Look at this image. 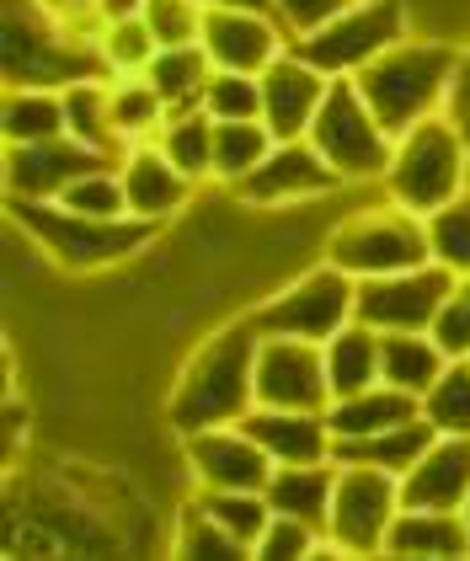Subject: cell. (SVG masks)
<instances>
[{
  "instance_id": "6da1fadb",
  "label": "cell",
  "mask_w": 470,
  "mask_h": 561,
  "mask_svg": "<svg viewBox=\"0 0 470 561\" xmlns=\"http://www.w3.org/2000/svg\"><path fill=\"white\" fill-rule=\"evenodd\" d=\"M256 332L252 321L247 327H225L214 332L209 343L193 353V364L182 369V380L171 390V428L182 438L204 428H225V423H241L256 407Z\"/></svg>"
},
{
  "instance_id": "7a4b0ae2",
  "label": "cell",
  "mask_w": 470,
  "mask_h": 561,
  "mask_svg": "<svg viewBox=\"0 0 470 561\" xmlns=\"http://www.w3.org/2000/svg\"><path fill=\"white\" fill-rule=\"evenodd\" d=\"M455 70H460V48L455 44H444V38H401V44L385 48L380 59H369L353 81L364 91V102L375 107V118L401 139L412 124L444 113Z\"/></svg>"
},
{
  "instance_id": "3957f363",
  "label": "cell",
  "mask_w": 470,
  "mask_h": 561,
  "mask_svg": "<svg viewBox=\"0 0 470 561\" xmlns=\"http://www.w3.org/2000/svg\"><path fill=\"white\" fill-rule=\"evenodd\" d=\"M470 187V145L455 129L449 113H433L423 124L396 139L390 167H385V193L390 204L412 209V215H438L444 204H455Z\"/></svg>"
},
{
  "instance_id": "277c9868",
  "label": "cell",
  "mask_w": 470,
  "mask_h": 561,
  "mask_svg": "<svg viewBox=\"0 0 470 561\" xmlns=\"http://www.w3.org/2000/svg\"><path fill=\"white\" fill-rule=\"evenodd\" d=\"M11 215L22 219V230H27L59 267H76V273L134 257V252L150 247V236H156V219L76 215V209H65L59 198H11Z\"/></svg>"
},
{
  "instance_id": "5b68a950",
  "label": "cell",
  "mask_w": 470,
  "mask_h": 561,
  "mask_svg": "<svg viewBox=\"0 0 470 561\" xmlns=\"http://www.w3.org/2000/svg\"><path fill=\"white\" fill-rule=\"evenodd\" d=\"M102 48L76 44L43 0H5V81L11 87H76L102 81Z\"/></svg>"
},
{
  "instance_id": "8992f818",
  "label": "cell",
  "mask_w": 470,
  "mask_h": 561,
  "mask_svg": "<svg viewBox=\"0 0 470 561\" xmlns=\"http://www.w3.org/2000/svg\"><path fill=\"white\" fill-rule=\"evenodd\" d=\"M305 139L337 167L342 182H385L390 150H396V134L375 118V107L364 102L353 76H337L326 87V102H321Z\"/></svg>"
},
{
  "instance_id": "52a82bcc",
  "label": "cell",
  "mask_w": 470,
  "mask_h": 561,
  "mask_svg": "<svg viewBox=\"0 0 470 561\" xmlns=\"http://www.w3.org/2000/svg\"><path fill=\"white\" fill-rule=\"evenodd\" d=\"M326 262H337L353 278H385V273H406L433 262V241H427V219L390 204V209H364L347 215L326 236Z\"/></svg>"
},
{
  "instance_id": "ba28073f",
  "label": "cell",
  "mask_w": 470,
  "mask_h": 561,
  "mask_svg": "<svg viewBox=\"0 0 470 561\" xmlns=\"http://www.w3.org/2000/svg\"><path fill=\"white\" fill-rule=\"evenodd\" d=\"M401 514V476L380 466L337 460V492L326 514V551L337 557H385V535Z\"/></svg>"
},
{
  "instance_id": "9c48e42d",
  "label": "cell",
  "mask_w": 470,
  "mask_h": 561,
  "mask_svg": "<svg viewBox=\"0 0 470 561\" xmlns=\"http://www.w3.org/2000/svg\"><path fill=\"white\" fill-rule=\"evenodd\" d=\"M401 38H412L401 0H353L332 22H321L316 33L295 38V48L316 70H326L337 81V76H358L369 59H380L385 48L401 44Z\"/></svg>"
},
{
  "instance_id": "30bf717a",
  "label": "cell",
  "mask_w": 470,
  "mask_h": 561,
  "mask_svg": "<svg viewBox=\"0 0 470 561\" xmlns=\"http://www.w3.org/2000/svg\"><path fill=\"white\" fill-rule=\"evenodd\" d=\"M358 305V278L342 273L337 262H321L316 273L295 278L284 295L262 305L252 316V327L262 337H305V343H326L332 332H342L353 321Z\"/></svg>"
},
{
  "instance_id": "8fae6325",
  "label": "cell",
  "mask_w": 470,
  "mask_h": 561,
  "mask_svg": "<svg viewBox=\"0 0 470 561\" xmlns=\"http://www.w3.org/2000/svg\"><path fill=\"white\" fill-rule=\"evenodd\" d=\"M449 295H455V273L444 262H423V267H406V273L358 278L353 316L369 321L375 332H427Z\"/></svg>"
},
{
  "instance_id": "7c38bea8",
  "label": "cell",
  "mask_w": 470,
  "mask_h": 561,
  "mask_svg": "<svg viewBox=\"0 0 470 561\" xmlns=\"http://www.w3.org/2000/svg\"><path fill=\"white\" fill-rule=\"evenodd\" d=\"M256 407H299V412H326L332 380H326V353L305 337H262L256 343Z\"/></svg>"
},
{
  "instance_id": "4fadbf2b",
  "label": "cell",
  "mask_w": 470,
  "mask_h": 561,
  "mask_svg": "<svg viewBox=\"0 0 470 561\" xmlns=\"http://www.w3.org/2000/svg\"><path fill=\"white\" fill-rule=\"evenodd\" d=\"M96 167H118L113 156L81 145L76 134L38 139V145H5V193L11 198H59L76 176Z\"/></svg>"
},
{
  "instance_id": "5bb4252c",
  "label": "cell",
  "mask_w": 470,
  "mask_h": 561,
  "mask_svg": "<svg viewBox=\"0 0 470 561\" xmlns=\"http://www.w3.org/2000/svg\"><path fill=\"white\" fill-rule=\"evenodd\" d=\"M187 466H193L204 492H267V481H273V455L241 423L193 433Z\"/></svg>"
},
{
  "instance_id": "9a60e30c",
  "label": "cell",
  "mask_w": 470,
  "mask_h": 561,
  "mask_svg": "<svg viewBox=\"0 0 470 561\" xmlns=\"http://www.w3.org/2000/svg\"><path fill=\"white\" fill-rule=\"evenodd\" d=\"M337 187L342 172L310 139H278L267 150V161L236 182V193L247 204H299V198H321V193H337Z\"/></svg>"
},
{
  "instance_id": "2e32d148",
  "label": "cell",
  "mask_w": 470,
  "mask_h": 561,
  "mask_svg": "<svg viewBox=\"0 0 470 561\" xmlns=\"http://www.w3.org/2000/svg\"><path fill=\"white\" fill-rule=\"evenodd\" d=\"M214 70H241V76H262L284 48H295L289 27L278 16L262 11H230V5H209L204 11V38Z\"/></svg>"
},
{
  "instance_id": "e0dca14e",
  "label": "cell",
  "mask_w": 470,
  "mask_h": 561,
  "mask_svg": "<svg viewBox=\"0 0 470 561\" xmlns=\"http://www.w3.org/2000/svg\"><path fill=\"white\" fill-rule=\"evenodd\" d=\"M256 81H262V124L273 129V139H305L332 87V76L316 70L299 48H284Z\"/></svg>"
},
{
  "instance_id": "ac0fdd59",
  "label": "cell",
  "mask_w": 470,
  "mask_h": 561,
  "mask_svg": "<svg viewBox=\"0 0 470 561\" xmlns=\"http://www.w3.org/2000/svg\"><path fill=\"white\" fill-rule=\"evenodd\" d=\"M470 497V438L438 433L423 460L401 476V508H449L460 514Z\"/></svg>"
},
{
  "instance_id": "d6986e66",
  "label": "cell",
  "mask_w": 470,
  "mask_h": 561,
  "mask_svg": "<svg viewBox=\"0 0 470 561\" xmlns=\"http://www.w3.org/2000/svg\"><path fill=\"white\" fill-rule=\"evenodd\" d=\"M241 428L273 455V466H305V460H332L337 438L326 428V412H299V407H252Z\"/></svg>"
},
{
  "instance_id": "ffe728a7",
  "label": "cell",
  "mask_w": 470,
  "mask_h": 561,
  "mask_svg": "<svg viewBox=\"0 0 470 561\" xmlns=\"http://www.w3.org/2000/svg\"><path fill=\"white\" fill-rule=\"evenodd\" d=\"M118 176H124V193H128V215L139 219H171L187 198H193V176L176 172L161 145H134L124 161H118Z\"/></svg>"
},
{
  "instance_id": "44dd1931",
  "label": "cell",
  "mask_w": 470,
  "mask_h": 561,
  "mask_svg": "<svg viewBox=\"0 0 470 561\" xmlns=\"http://www.w3.org/2000/svg\"><path fill=\"white\" fill-rule=\"evenodd\" d=\"M385 557H412V561H460L470 557L466 518L449 508H401L390 535H385Z\"/></svg>"
},
{
  "instance_id": "7402d4cb",
  "label": "cell",
  "mask_w": 470,
  "mask_h": 561,
  "mask_svg": "<svg viewBox=\"0 0 470 561\" xmlns=\"http://www.w3.org/2000/svg\"><path fill=\"white\" fill-rule=\"evenodd\" d=\"M412 417H423V401L412 390L385 386V380L369 390H353V396H337L326 407V428L337 444L342 438H369V433H385L396 423H412Z\"/></svg>"
},
{
  "instance_id": "603a6c76",
  "label": "cell",
  "mask_w": 470,
  "mask_h": 561,
  "mask_svg": "<svg viewBox=\"0 0 470 561\" xmlns=\"http://www.w3.org/2000/svg\"><path fill=\"white\" fill-rule=\"evenodd\" d=\"M332 492H337V460H305V466H273L267 481V503L273 514L305 518L326 535V514H332Z\"/></svg>"
},
{
  "instance_id": "cb8c5ba5",
  "label": "cell",
  "mask_w": 470,
  "mask_h": 561,
  "mask_svg": "<svg viewBox=\"0 0 470 561\" xmlns=\"http://www.w3.org/2000/svg\"><path fill=\"white\" fill-rule=\"evenodd\" d=\"M0 134H5V145H38V139L70 134L65 91L59 87H5V102H0Z\"/></svg>"
},
{
  "instance_id": "d4e9b609",
  "label": "cell",
  "mask_w": 470,
  "mask_h": 561,
  "mask_svg": "<svg viewBox=\"0 0 470 561\" xmlns=\"http://www.w3.org/2000/svg\"><path fill=\"white\" fill-rule=\"evenodd\" d=\"M326 380H332V401L337 396H353V390H369L380 386V332L369 327V321H347L342 332H332L326 343Z\"/></svg>"
},
{
  "instance_id": "484cf974",
  "label": "cell",
  "mask_w": 470,
  "mask_h": 561,
  "mask_svg": "<svg viewBox=\"0 0 470 561\" xmlns=\"http://www.w3.org/2000/svg\"><path fill=\"white\" fill-rule=\"evenodd\" d=\"M433 438H438V428H433L427 417H412V423H396V428L369 433V438H342L337 449H332V460L380 466V471H390V476H406L417 460H423V449Z\"/></svg>"
},
{
  "instance_id": "4316f807",
  "label": "cell",
  "mask_w": 470,
  "mask_h": 561,
  "mask_svg": "<svg viewBox=\"0 0 470 561\" xmlns=\"http://www.w3.org/2000/svg\"><path fill=\"white\" fill-rule=\"evenodd\" d=\"M449 353L433 343L427 332H380V380L396 390H412L417 401L427 396V386L444 375Z\"/></svg>"
},
{
  "instance_id": "83f0119b",
  "label": "cell",
  "mask_w": 470,
  "mask_h": 561,
  "mask_svg": "<svg viewBox=\"0 0 470 561\" xmlns=\"http://www.w3.org/2000/svg\"><path fill=\"white\" fill-rule=\"evenodd\" d=\"M145 76H150V87L167 96L171 113H193V107H204V91L214 81V59L204 44H176V48H161Z\"/></svg>"
},
{
  "instance_id": "f1b7e54d",
  "label": "cell",
  "mask_w": 470,
  "mask_h": 561,
  "mask_svg": "<svg viewBox=\"0 0 470 561\" xmlns=\"http://www.w3.org/2000/svg\"><path fill=\"white\" fill-rule=\"evenodd\" d=\"M107 107H113V129H118V139H124L128 150L134 145H150L171 118L167 96L150 87V76H118L107 87Z\"/></svg>"
},
{
  "instance_id": "f546056e",
  "label": "cell",
  "mask_w": 470,
  "mask_h": 561,
  "mask_svg": "<svg viewBox=\"0 0 470 561\" xmlns=\"http://www.w3.org/2000/svg\"><path fill=\"white\" fill-rule=\"evenodd\" d=\"M278 139L273 129L262 124V118H230V124H214V176L219 182H241V176H252L262 161H267V150H273Z\"/></svg>"
},
{
  "instance_id": "4dcf8cb0",
  "label": "cell",
  "mask_w": 470,
  "mask_h": 561,
  "mask_svg": "<svg viewBox=\"0 0 470 561\" xmlns=\"http://www.w3.org/2000/svg\"><path fill=\"white\" fill-rule=\"evenodd\" d=\"M65 113H70V134H76L81 145L113 156V161L128 156V145L118 139V129H113V107H107V87H102V81H76V87H65Z\"/></svg>"
},
{
  "instance_id": "1f68e13d",
  "label": "cell",
  "mask_w": 470,
  "mask_h": 561,
  "mask_svg": "<svg viewBox=\"0 0 470 561\" xmlns=\"http://www.w3.org/2000/svg\"><path fill=\"white\" fill-rule=\"evenodd\" d=\"M156 145L176 161V172H187L193 182L214 176V118L204 113V107H193V113H171L167 129L156 134Z\"/></svg>"
},
{
  "instance_id": "d6a6232c",
  "label": "cell",
  "mask_w": 470,
  "mask_h": 561,
  "mask_svg": "<svg viewBox=\"0 0 470 561\" xmlns=\"http://www.w3.org/2000/svg\"><path fill=\"white\" fill-rule=\"evenodd\" d=\"M423 417L438 433L470 438V358H449V364H444V375H438L423 396Z\"/></svg>"
},
{
  "instance_id": "836d02e7",
  "label": "cell",
  "mask_w": 470,
  "mask_h": 561,
  "mask_svg": "<svg viewBox=\"0 0 470 561\" xmlns=\"http://www.w3.org/2000/svg\"><path fill=\"white\" fill-rule=\"evenodd\" d=\"M176 557H193V561H225V557H252L219 518L204 508V497L198 503H187L182 518H176Z\"/></svg>"
},
{
  "instance_id": "e575fe53",
  "label": "cell",
  "mask_w": 470,
  "mask_h": 561,
  "mask_svg": "<svg viewBox=\"0 0 470 561\" xmlns=\"http://www.w3.org/2000/svg\"><path fill=\"white\" fill-rule=\"evenodd\" d=\"M102 65H107V76H145L150 70V59L161 54L156 44V33H150V22L145 16H128V22H107L102 27Z\"/></svg>"
},
{
  "instance_id": "d590c367",
  "label": "cell",
  "mask_w": 470,
  "mask_h": 561,
  "mask_svg": "<svg viewBox=\"0 0 470 561\" xmlns=\"http://www.w3.org/2000/svg\"><path fill=\"white\" fill-rule=\"evenodd\" d=\"M65 209L76 215H96V219H128V193H124V176L118 167H96V172L76 176L65 193H59Z\"/></svg>"
},
{
  "instance_id": "8d00e7d4",
  "label": "cell",
  "mask_w": 470,
  "mask_h": 561,
  "mask_svg": "<svg viewBox=\"0 0 470 561\" xmlns=\"http://www.w3.org/2000/svg\"><path fill=\"white\" fill-rule=\"evenodd\" d=\"M427 241H433V262H444L455 278L470 273V187L438 215H427Z\"/></svg>"
},
{
  "instance_id": "74e56055",
  "label": "cell",
  "mask_w": 470,
  "mask_h": 561,
  "mask_svg": "<svg viewBox=\"0 0 470 561\" xmlns=\"http://www.w3.org/2000/svg\"><path fill=\"white\" fill-rule=\"evenodd\" d=\"M204 508H209L247 551H256V540H262V529H267V518H273L267 492H204Z\"/></svg>"
},
{
  "instance_id": "f35d334b",
  "label": "cell",
  "mask_w": 470,
  "mask_h": 561,
  "mask_svg": "<svg viewBox=\"0 0 470 561\" xmlns=\"http://www.w3.org/2000/svg\"><path fill=\"white\" fill-rule=\"evenodd\" d=\"M204 113L214 124H230V118H262V81L241 76V70H214L209 91H204Z\"/></svg>"
},
{
  "instance_id": "ab89813d",
  "label": "cell",
  "mask_w": 470,
  "mask_h": 561,
  "mask_svg": "<svg viewBox=\"0 0 470 561\" xmlns=\"http://www.w3.org/2000/svg\"><path fill=\"white\" fill-rule=\"evenodd\" d=\"M204 11H209V0H145V22H150L161 48L198 44L204 38Z\"/></svg>"
},
{
  "instance_id": "60d3db41",
  "label": "cell",
  "mask_w": 470,
  "mask_h": 561,
  "mask_svg": "<svg viewBox=\"0 0 470 561\" xmlns=\"http://www.w3.org/2000/svg\"><path fill=\"white\" fill-rule=\"evenodd\" d=\"M316 546H326V535H321L316 524H305V518H289V514H273V518H267V529H262V540H256L252 557L299 561V557H310Z\"/></svg>"
},
{
  "instance_id": "b9f144b4",
  "label": "cell",
  "mask_w": 470,
  "mask_h": 561,
  "mask_svg": "<svg viewBox=\"0 0 470 561\" xmlns=\"http://www.w3.org/2000/svg\"><path fill=\"white\" fill-rule=\"evenodd\" d=\"M427 337L444 347L449 358H470V305L460 300V295H449V300H444V310L433 316Z\"/></svg>"
},
{
  "instance_id": "7bdbcfd3",
  "label": "cell",
  "mask_w": 470,
  "mask_h": 561,
  "mask_svg": "<svg viewBox=\"0 0 470 561\" xmlns=\"http://www.w3.org/2000/svg\"><path fill=\"white\" fill-rule=\"evenodd\" d=\"M347 5L353 0H278V22L289 27V38H305V33H316L321 22H332Z\"/></svg>"
},
{
  "instance_id": "ee69618b",
  "label": "cell",
  "mask_w": 470,
  "mask_h": 561,
  "mask_svg": "<svg viewBox=\"0 0 470 561\" xmlns=\"http://www.w3.org/2000/svg\"><path fill=\"white\" fill-rule=\"evenodd\" d=\"M444 113L455 118V129L466 134V145H470V48H460V70H455V87H449Z\"/></svg>"
},
{
  "instance_id": "f6af8a7d",
  "label": "cell",
  "mask_w": 470,
  "mask_h": 561,
  "mask_svg": "<svg viewBox=\"0 0 470 561\" xmlns=\"http://www.w3.org/2000/svg\"><path fill=\"white\" fill-rule=\"evenodd\" d=\"M102 22H128V16H145V0H96Z\"/></svg>"
},
{
  "instance_id": "bcb514c9",
  "label": "cell",
  "mask_w": 470,
  "mask_h": 561,
  "mask_svg": "<svg viewBox=\"0 0 470 561\" xmlns=\"http://www.w3.org/2000/svg\"><path fill=\"white\" fill-rule=\"evenodd\" d=\"M209 5H230V11H262V16H278V0H209Z\"/></svg>"
},
{
  "instance_id": "7dc6e473",
  "label": "cell",
  "mask_w": 470,
  "mask_h": 561,
  "mask_svg": "<svg viewBox=\"0 0 470 561\" xmlns=\"http://www.w3.org/2000/svg\"><path fill=\"white\" fill-rule=\"evenodd\" d=\"M455 295L470 305V273H460V278H455Z\"/></svg>"
},
{
  "instance_id": "c3c4849f",
  "label": "cell",
  "mask_w": 470,
  "mask_h": 561,
  "mask_svg": "<svg viewBox=\"0 0 470 561\" xmlns=\"http://www.w3.org/2000/svg\"><path fill=\"white\" fill-rule=\"evenodd\" d=\"M460 518H466V535H470V497H466V508H460Z\"/></svg>"
}]
</instances>
